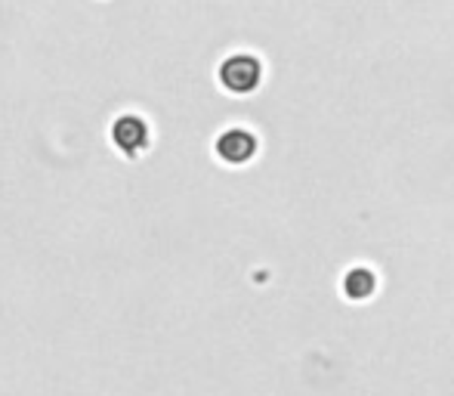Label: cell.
I'll list each match as a JSON object with an SVG mask.
<instances>
[{"label":"cell","mask_w":454,"mask_h":396,"mask_svg":"<svg viewBox=\"0 0 454 396\" xmlns=\"http://www.w3.org/2000/svg\"><path fill=\"white\" fill-rule=\"evenodd\" d=\"M216 152H220V158H226L229 164H245V162H251L254 152H257V139H254V133L241 131V127H232V131H226L216 139Z\"/></svg>","instance_id":"cell-2"},{"label":"cell","mask_w":454,"mask_h":396,"mask_svg":"<svg viewBox=\"0 0 454 396\" xmlns=\"http://www.w3.org/2000/svg\"><path fill=\"white\" fill-rule=\"evenodd\" d=\"M220 81L229 93L245 97V93H254L260 87V81H263V66H260L257 56L235 53L220 66Z\"/></svg>","instance_id":"cell-1"},{"label":"cell","mask_w":454,"mask_h":396,"mask_svg":"<svg viewBox=\"0 0 454 396\" xmlns=\"http://www.w3.org/2000/svg\"><path fill=\"white\" fill-rule=\"evenodd\" d=\"M347 282H356L359 289H353V285H343V289H353V291H347L353 300H364L374 291V273L368 270V266H362V270H349V276H347Z\"/></svg>","instance_id":"cell-4"},{"label":"cell","mask_w":454,"mask_h":396,"mask_svg":"<svg viewBox=\"0 0 454 396\" xmlns=\"http://www.w3.org/2000/svg\"><path fill=\"white\" fill-rule=\"evenodd\" d=\"M114 143L121 149H137V146L145 143V124L139 118H121L114 124Z\"/></svg>","instance_id":"cell-3"}]
</instances>
